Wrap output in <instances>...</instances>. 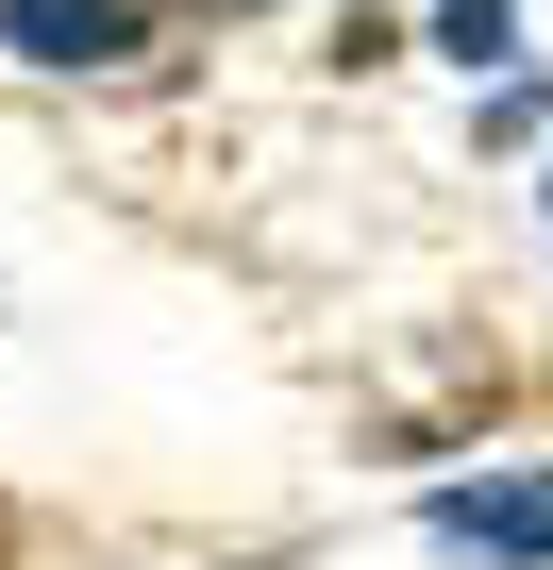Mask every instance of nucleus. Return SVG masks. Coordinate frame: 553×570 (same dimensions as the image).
I'll return each mask as SVG.
<instances>
[{
    "instance_id": "obj_1",
    "label": "nucleus",
    "mask_w": 553,
    "mask_h": 570,
    "mask_svg": "<svg viewBox=\"0 0 553 570\" xmlns=\"http://www.w3.org/2000/svg\"><path fill=\"white\" fill-rule=\"evenodd\" d=\"M419 537L453 570H553V470H486V487H436Z\"/></svg>"
},
{
    "instance_id": "obj_2",
    "label": "nucleus",
    "mask_w": 553,
    "mask_h": 570,
    "mask_svg": "<svg viewBox=\"0 0 553 570\" xmlns=\"http://www.w3.org/2000/svg\"><path fill=\"white\" fill-rule=\"evenodd\" d=\"M18 68H135V0H0Z\"/></svg>"
},
{
    "instance_id": "obj_3",
    "label": "nucleus",
    "mask_w": 553,
    "mask_h": 570,
    "mask_svg": "<svg viewBox=\"0 0 553 570\" xmlns=\"http://www.w3.org/2000/svg\"><path fill=\"white\" fill-rule=\"evenodd\" d=\"M503 35H520V0H436V51H453V68H486Z\"/></svg>"
}]
</instances>
